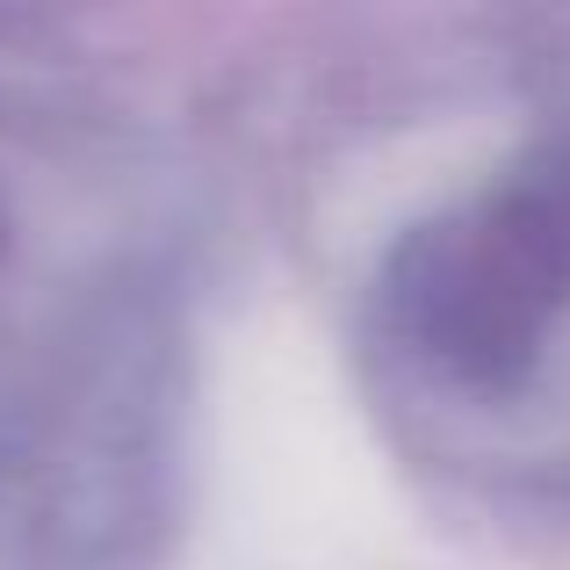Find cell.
Segmentation results:
<instances>
[{
	"instance_id": "1",
	"label": "cell",
	"mask_w": 570,
	"mask_h": 570,
	"mask_svg": "<svg viewBox=\"0 0 570 570\" xmlns=\"http://www.w3.org/2000/svg\"><path fill=\"white\" fill-rule=\"evenodd\" d=\"M390 304L404 340L455 383H520L570 311V174H520L484 203L412 232Z\"/></svg>"
}]
</instances>
